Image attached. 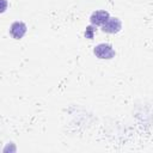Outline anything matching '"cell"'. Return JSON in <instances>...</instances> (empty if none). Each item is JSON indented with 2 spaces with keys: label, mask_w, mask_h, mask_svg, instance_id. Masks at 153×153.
Here are the masks:
<instances>
[{
  "label": "cell",
  "mask_w": 153,
  "mask_h": 153,
  "mask_svg": "<svg viewBox=\"0 0 153 153\" xmlns=\"http://www.w3.org/2000/svg\"><path fill=\"white\" fill-rule=\"evenodd\" d=\"M93 54L98 59H104V60H110L116 55L114 48L108 43H99L98 45H96L93 49Z\"/></svg>",
  "instance_id": "cell-1"
},
{
  "label": "cell",
  "mask_w": 153,
  "mask_h": 153,
  "mask_svg": "<svg viewBox=\"0 0 153 153\" xmlns=\"http://www.w3.org/2000/svg\"><path fill=\"white\" fill-rule=\"evenodd\" d=\"M122 29V23L116 17H109V19L102 25V30L106 33H117Z\"/></svg>",
  "instance_id": "cell-2"
},
{
  "label": "cell",
  "mask_w": 153,
  "mask_h": 153,
  "mask_svg": "<svg viewBox=\"0 0 153 153\" xmlns=\"http://www.w3.org/2000/svg\"><path fill=\"white\" fill-rule=\"evenodd\" d=\"M110 14L108 11H104V10H98V11H94L91 17H90V22L93 26H102L108 19H109Z\"/></svg>",
  "instance_id": "cell-3"
},
{
  "label": "cell",
  "mask_w": 153,
  "mask_h": 153,
  "mask_svg": "<svg viewBox=\"0 0 153 153\" xmlns=\"http://www.w3.org/2000/svg\"><path fill=\"white\" fill-rule=\"evenodd\" d=\"M27 31V26L23 22H14L10 27V33L14 39H20Z\"/></svg>",
  "instance_id": "cell-4"
},
{
  "label": "cell",
  "mask_w": 153,
  "mask_h": 153,
  "mask_svg": "<svg viewBox=\"0 0 153 153\" xmlns=\"http://www.w3.org/2000/svg\"><path fill=\"white\" fill-rule=\"evenodd\" d=\"M94 32H96V29L93 25H90L86 27V31H85V37L88 38V39H92L93 36H94Z\"/></svg>",
  "instance_id": "cell-5"
},
{
  "label": "cell",
  "mask_w": 153,
  "mask_h": 153,
  "mask_svg": "<svg viewBox=\"0 0 153 153\" xmlns=\"http://www.w3.org/2000/svg\"><path fill=\"white\" fill-rule=\"evenodd\" d=\"M7 5H8L7 0H0V13H4L6 11Z\"/></svg>",
  "instance_id": "cell-6"
}]
</instances>
